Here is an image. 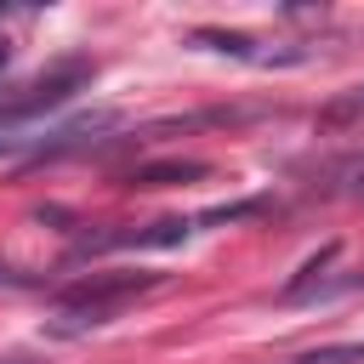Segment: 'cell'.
Listing matches in <instances>:
<instances>
[{
	"instance_id": "6da1fadb",
	"label": "cell",
	"mask_w": 364,
	"mask_h": 364,
	"mask_svg": "<svg viewBox=\"0 0 364 364\" xmlns=\"http://www.w3.org/2000/svg\"><path fill=\"white\" fill-rule=\"evenodd\" d=\"M154 284H159V273H91V279H80L57 296V307L46 318V336H57V341L91 336V330L114 324L131 301H142Z\"/></svg>"
},
{
	"instance_id": "7a4b0ae2",
	"label": "cell",
	"mask_w": 364,
	"mask_h": 364,
	"mask_svg": "<svg viewBox=\"0 0 364 364\" xmlns=\"http://www.w3.org/2000/svg\"><path fill=\"white\" fill-rule=\"evenodd\" d=\"M85 80H91V63H63V68H51V74L28 80V85H23V97H6V102H0V125H23V119H40V114L63 108Z\"/></svg>"
},
{
	"instance_id": "3957f363",
	"label": "cell",
	"mask_w": 364,
	"mask_h": 364,
	"mask_svg": "<svg viewBox=\"0 0 364 364\" xmlns=\"http://www.w3.org/2000/svg\"><path fill=\"white\" fill-rule=\"evenodd\" d=\"M199 176H210L205 159H165V165H136L125 176V188H176V182H199Z\"/></svg>"
},
{
	"instance_id": "277c9868",
	"label": "cell",
	"mask_w": 364,
	"mask_h": 364,
	"mask_svg": "<svg viewBox=\"0 0 364 364\" xmlns=\"http://www.w3.org/2000/svg\"><path fill=\"white\" fill-rule=\"evenodd\" d=\"M279 364H364V341H336V347H307V353H290Z\"/></svg>"
},
{
	"instance_id": "5b68a950",
	"label": "cell",
	"mask_w": 364,
	"mask_h": 364,
	"mask_svg": "<svg viewBox=\"0 0 364 364\" xmlns=\"http://www.w3.org/2000/svg\"><path fill=\"white\" fill-rule=\"evenodd\" d=\"M341 193H347V199H364V159H353V165L341 171Z\"/></svg>"
},
{
	"instance_id": "8992f818",
	"label": "cell",
	"mask_w": 364,
	"mask_h": 364,
	"mask_svg": "<svg viewBox=\"0 0 364 364\" xmlns=\"http://www.w3.org/2000/svg\"><path fill=\"white\" fill-rule=\"evenodd\" d=\"M0 284H17V279H11V267H0Z\"/></svg>"
},
{
	"instance_id": "52a82bcc",
	"label": "cell",
	"mask_w": 364,
	"mask_h": 364,
	"mask_svg": "<svg viewBox=\"0 0 364 364\" xmlns=\"http://www.w3.org/2000/svg\"><path fill=\"white\" fill-rule=\"evenodd\" d=\"M6 57H11V51H6V40H0V68H6Z\"/></svg>"
},
{
	"instance_id": "ba28073f",
	"label": "cell",
	"mask_w": 364,
	"mask_h": 364,
	"mask_svg": "<svg viewBox=\"0 0 364 364\" xmlns=\"http://www.w3.org/2000/svg\"><path fill=\"white\" fill-rule=\"evenodd\" d=\"M0 364H28V358H0Z\"/></svg>"
}]
</instances>
